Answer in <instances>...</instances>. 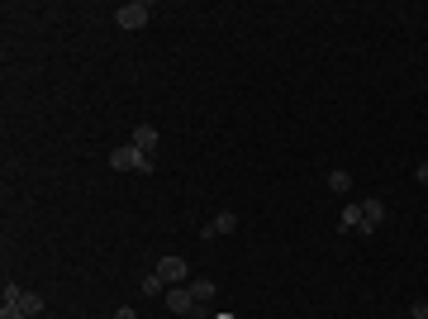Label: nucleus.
<instances>
[{
    "label": "nucleus",
    "mask_w": 428,
    "mask_h": 319,
    "mask_svg": "<svg viewBox=\"0 0 428 319\" xmlns=\"http://www.w3.org/2000/svg\"><path fill=\"white\" fill-rule=\"evenodd\" d=\"M110 167H115V172H143V177L157 172V162L148 158V153H138L134 143H119L115 153H110Z\"/></svg>",
    "instance_id": "1"
},
{
    "label": "nucleus",
    "mask_w": 428,
    "mask_h": 319,
    "mask_svg": "<svg viewBox=\"0 0 428 319\" xmlns=\"http://www.w3.org/2000/svg\"><path fill=\"white\" fill-rule=\"evenodd\" d=\"M148 20H153V5H148V0H129V5H119L115 10L119 29H143Z\"/></svg>",
    "instance_id": "2"
},
{
    "label": "nucleus",
    "mask_w": 428,
    "mask_h": 319,
    "mask_svg": "<svg viewBox=\"0 0 428 319\" xmlns=\"http://www.w3.org/2000/svg\"><path fill=\"white\" fill-rule=\"evenodd\" d=\"M224 234H238V215L234 210H224V215H214L205 229H200V243H210V239H224Z\"/></svg>",
    "instance_id": "3"
},
{
    "label": "nucleus",
    "mask_w": 428,
    "mask_h": 319,
    "mask_svg": "<svg viewBox=\"0 0 428 319\" xmlns=\"http://www.w3.org/2000/svg\"><path fill=\"white\" fill-rule=\"evenodd\" d=\"M167 310H172V315H195L200 305H195L191 286H172V291H167Z\"/></svg>",
    "instance_id": "4"
},
{
    "label": "nucleus",
    "mask_w": 428,
    "mask_h": 319,
    "mask_svg": "<svg viewBox=\"0 0 428 319\" xmlns=\"http://www.w3.org/2000/svg\"><path fill=\"white\" fill-rule=\"evenodd\" d=\"M153 272H157L162 281H186V277H191V262H186V258H162Z\"/></svg>",
    "instance_id": "5"
},
{
    "label": "nucleus",
    "mask_w": 428,
    "mask_h": 319,
    "mask_svg": "<svg viewBox=\"0 0 428 319\" xmlns=\"http://www.w3.org/2000/svg\"><path fill=\"white\" fill-rule=\"evenodd\" d=\"M381 220H386V205L381 200H362V234H376Z\"/></svg>",
    "instance_id": "6"
},
{
    "label": "nucleus",
    "mask_w": 428,
    "mask_h": 319,
    "mask_svg": "<svg viewBox=\"0 0 428 319\" xmlns=\"http://www.w3.org/2000/svg\"><path fill=\"white\" fill-rule=\"evenodd\" d=\"M129 143H134L138 153H148V158H153V153H157V129H153V124H138Z\"/></svg>",
    "instance_id": "7"
},
{
    "label": "nucleus",
    "mask_w": 428,
    "mask_h": 319,
    "mask_svg": "<svg viewBox=\"0 0 428 319\" xmlns=\"http://www.w3.org/2000/svg\"><path fill=\"white\" fill-rule=\"evenodd\" d=\"M15 305H20V310H24L29 319H34V315H43V296H39V291H20V300H15Z\"/></svg>",
    "instance_id": "8"
},
{
    "label": "nucleus",
    "mask_w": 428,
    "mask_h": 319,
    "mask_svg": "<svg viewBox=\"0 0 428 319\" xmlns=\"http://www.w3.org/2000/svg\"><path fill=\"white\" fill-rule=\"evenodd\" d=\"M214 291H219V286H214V281H205V277H200V281H191L195 305H210V300H214Z\"/></svg>",
    "instance_id": "9"
},
{
    "label": "nucleus",
    "mask_w": 428,
    "mask_h": 319,
    "mask_svg": "<svg viewBox=\"0 0 428 319\" xmlns=\"http://www.w3.org/2000/svg\"><path fill=\"white\" fill-rule=\"evenodd\" d=\"M324 186L343 196V191H352V177H348V172H329V177H324Z\"/></svg>",
    "instance_id": "10"
},
{
    "label": "nucleus",
    "mask_w": 428,
    "mask_h": 319,
    "mask_svg": "<svg viewBox=\"0 0 428 319\" xmlns=\"http://www.w3.org/2000/svg\"><path fill=\"white\" fill-rule=\"evenodd\" d=\"M162 286H167V281L157 277V272H148V277L138 281V291H143V296H162Z\"/></svg>",
    "instance_id": "11"
},
{
    "label": "nucleus",
    "mask_w": 428,
    "mask_h": 319,
    "mask_svg": "<svg viewBox=\"0 0 428 319\" xmlns=\"http://www.w3.org/2000/svg\"><path fill=\"white\" fill-rule=\"evenodd\" d=\"M352 229H362V205H348V210H343V234H352Z\"/></svg>",
    "instance_id": "12"
},
{
    "label": "nucleus",
    "mask_w": 428,
    "mask_h": 319,
    "mask_svg": "<svg viewBox=\"0 0 428 319\" xmlns=\"http://www.w3.org/2000/svg\"><path fill=\"white\" fill-rule=\"evenodd\" d=\"M0 319H29V315H24L15 300H0Z\"/></svg>",
    "instance_id": "13"
},
{
    "label": "nucleus",
    "mask_w": 428,
    "mask_h": 319,
    "mask_svg": "<svg viewBox=\"0 0 428 319\" xmlns=\"http://www.w3.org/2000/svg\"><path fill=\"white\" fill-rule=\"evenodd\" d=\"M414 319H428V300H414V310H409Z\"/></svg>",
    "instance_id": "14"
},
{
    "label": "nucleus",
    "mask_w": 428,
    "mask_h": 319,
    "mask_svg": "<svg viewBox=\"0 0 428 319\" xmlns=\"http://www.w3.org/2000/svg\"><path fill=\"white\" fill-rule=\"evenodd\" d=\"M414 181H419V186H428V162H419V167H414Z\"/></svg>",
    "instance_id": "15"
},
{
    "label": "nucleus",
    "mask_w": 428,
    "mask_h": 319,
    "mask_svg": "<svg viewBox=\"0 0 428 319\" xmlns=\"http://www.w3.org/2000/svg\"><path fill=\"white\" fill-rule=\"evenodd\" d=\"M115 319H138V315H134V310H124V305H119V310H115Z\"/></svg>",
    "instance_id": "16"
}]
</instances>
